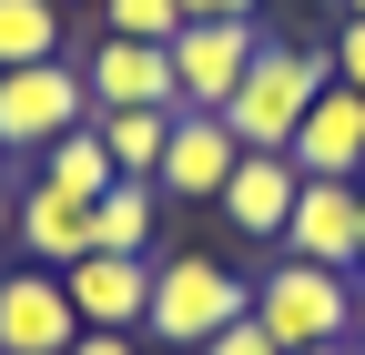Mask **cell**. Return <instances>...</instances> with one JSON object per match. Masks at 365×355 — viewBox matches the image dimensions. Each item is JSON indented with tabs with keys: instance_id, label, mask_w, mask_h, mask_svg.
Listing matches in <instances>:
<instances>
[{
	"instance_id": "cell-28",
	"label": "cell",
	"mask_w": 365,
	"mask_h": 355,
	"mask_svg": "<svg viewBox=\"0 0 365 355\" xmlns=\"http://www.w3.org/2000/svg\"><path fill=\"white\" fill-rule=\"evenodd\" d=\"M355 345H365V315H355Z\"/></svg>"
},
{
	"instance_id": "cell-7",
	"label": "cell",
	"mask_w": 365,
	"mask_h": 355,
	"mask_svg": "<svg viewBox=\"0 0 365 355\" xmlns=\"http://www.w3.org/2000/svg\"><path fill=\"white\" fill-rule=\"evenodd\" d=\"M81 92L91 112H173V51L163 41H81Z\"/></svg>"
},
{
	"instance_id": "cell-15",
	"label": "cell",
	"mask_w": 365,
	"mask_h": 355,
	"mask_svg": "<svg viewBox=\"0 0 365 355\" xmlns=\"http://www.w3.org/2000/svg\"><path fill=\"white\" fill-rule=\"evenodd\" d=\"M91 132H102L112 173L153 183V173H163V143H173V112H91Z\"/></svg>"
},
{
	"instance_id": "cell-29",
	"label": "cell",
	"mask_w": 365,
	"mask_h": 355,
	"mask_svg": "<svg viewBox=\"0 0 365 355\" xmlns=\"http://www.w3.org/2000/svg\"><path fill=\"white\" fill-rule=\"evenodd\" d=\"M0 163H11V153H0Z\"/></svg>"
},
{
	"instance_id": "cell-8",
	"label": "cell",
	"mask_w": 365,
	"mask_h": 355,
	"mask_svg": "<svg viewBox=\"0 0 365 355\" xmlns=\"http://www.w3.org/2000/svg\"><path fill=\"white\" fill-rule=\"evenodd\" d=\"M61 294H71V315L91 335H143V315H153V254H81L61 274Z\"/></svg>"
},
{
	"instance_id": "cell-10",
	"label": "cell",
	"mask_w": 365,
	"mask_h": 355,
	"mask_svg": "<svg viewBox=\"0 0 365 355\" xmlns=\"http://www.w3.org/2000/svg\"><path fill=\"white\" fill-rule=\"evenodd\" d=\"M81 315L51 264H31V274H0V355H71Z\"/></svg>"
},
{
	"instance_id": "cell-18",
	"label": "cell",
	"mask_w": 365,
	"mask_h": 355,
	"mask_svg": "<svg viewBox=\"0 0 365 355\" xmlns=\"http://www.w3.org/2000/svg\"><path fill=\"white\" fill-rule=\"evenodd\" d=\"M102 31L112 41H173L182 31V0H102Z\"/></svg>"
},
{
	"instance_id": "cell-25",
	"label": "cell",
	"mask_w": 365,
	"mask_h": 355,
	"mask_svg": "<svg viewBox=\"0 0 365 355\" xmlns=\"http://www.w3.org/2000/svg\"><path fill=\"white\" fill-rule=\"evenodd\" d=\"M61 11H102V0H61Z\"/></svg>"
},
{
	"instance_id": "cell-13",
	"label": "cell",
	"mask_w": 365,
	"mask_h": 355,
	"mask_svg": "<svg viewBox=\"0 0 365 355\" xmlns=\"http://www.w3.org/2000/svg\"><path fill=\"white\" fill-rule=\"evenodd\" d=\"M294 193H304L294 153H244V163H234V183H223V224H234V234H254V244H284Z\"/></svg>"
},
{
	"instance_id": "cell-1",
	"label": "cell",
	"mask_w": 365,
	"mask_h": 355,
	"mask_svg": "<svg viewBox=\"0 0 365 355\" xmlns=\"http://www.w3.org/2000/svg\"><path fill=\"white\" fill-rule=\"evenodd\" d=\"M335 81L325 51H304V41H264L254 71L234 81V102H223V132H234L244 153H294V132L314 112V92Z\"/></svg>"
},
{
	"instance_id": "cell-23",
	"label": "cell",
	"mask_w": 365,
	"mask_h": 355,
	"mask_svg": "<svg viewBox=\"0 0 365 355\" xmlns=\"http://www.w3.org/2000/svg\"><path fill=\"white\" fill-rule=\"evenodd\" d=\"M11 213H21V193H11V183H0V244H11Z\"/></svg>"
},
{
	"instance_id": "cell-4",
	"label": "cell",
	"mask_w": 365,
	"mask_h": 355,
	"mask_svg": "<svg viewBox=\"0 0 365 355\" xmlns=\"http://www.w3.org/2000/svg\"><path fill=\"white\" fill-rule=\"evenodd\" d=\"M81 122H91L81 61H21V71H0V153H51Z\"/></svg>"
},
{
	"instance_id": "cell-2",
	"label": "cell",
	"mask_w": 365,
	"mask_h": 355,
	"mask_svg": "<svg viewBox=\"0 0 365 355\" xmlns=\"http://www.w3.org/2000/svg\"><path fill=\"white\" fill-rule=\"evenodd\" d=\"M365 315V284L335 274V264H294V254H274V274L254 284V325L284 345V355H314V345H345Z\"/></svg>"
},
{
	"instance_id": "cell-17",
	"label": "cell",
	"mask_w": 365,
	"mask_h": 355,
	"mask_svg": "<svg viewBox=\"0 0 365 355\" xmlns=\"http://www.w3.org/2000/svg\"><path fill=\"white\" fill-rule=\"evenodd\" d=\"M41 183H61V193H81V203H102L122 173H112V153H102V132L81 122V132H61V143L41 153Z\"/></svg>"
},
{
	"instance_id": "cell-20",
	"label": "cell",
	"mask_w": 365,
	"mask_h": 355,
	"mask_svg": "<svg viewBox=\"0 0 365 355\" xmlns=\"http://www.w3.org/2000/svg\"><path fill=\"white\" fill-rule=\"evenodd\" d=\"M203 355H284V345H274V335H264V325H254V315H244V325H223V335H213V345H203Z\"/></svg>"
},
{
	"instance_id": "cell-24",
	"label": "cell",
	"mask_w": 365,
	"mask_h": 355,
	"mask_svg": "<svg viewBox=\"0 0 365 355\" xmlns=\"http://www.w3.org/2000/svg\"><path fill=\"white\" fill-rule=\"evenodd\" d=\"M314 355H365V345H355V335H345V345H314Z\"/></svg>"
},
{
	"instance_id": "cell-5",
	"label": "cell",
	"mask_w": 365,
	"mask_h": 355,
	"mask_svg": "<svg viewBox=\"0 0 365 355\" xmlns=\"http://www.w3.org/2000/svg\"><path fill=\"white\" fill-rule=\"evenodd\" d=\"M163 51H173V112H223L264 51V21H182Z\"/></svg>"
},
{
	"instance_id": "cell-21",
	"label": "cell",
	"mask_w": 365,
	"mask_h": 355,
	"mask_svg": "<svg viewBox=\"0 0 365 355\" xmlns=\"http://www.w3.org/2000/svg\"><path fill=\"white\" fill-rule=\"evenodd\" d=\"M182 21H264V0H182Z\"/></svg>"
},
{
	"instance_id": "cell-6",
	"label": "cell",
	"mask_w": 365,
	"mask_h": 355,
	"mask_svg": "<svg viewBox=\"0 0 365 355\" xmlns=\"http://www.w3.org/2000/svg\"><path fill=\"white\" fill-rule=\"evenodd\" d=\"M284 254H294V264H335V274H355V254H365V183L304 173V193H294V213H284Z\"/></svg>"
},
{
	"instance_id": "cell-26",
	"label": "cell",
	"mask_w": 365,
	"mask_h": 355,
	"mask_svg": "<svg viewBox=\"0 0 365 355\" xmlns=\"http://www.w3.org/2000/svg\"><path fill=\"white\" fill-rule=\"evenodd\" d=\"M345 21H365V0H345Z\"/></svg>"
},
{
	"instance_id": "cell-27",
	"label": "cell",
	"mask_w": 365,
	"mask_h": 355,
	"mask_svg": "<svg viewBox=\"0 0 365 355\" xmlns=\"http://www.w3.org/2000/svg\"><path fill=\"white\" fill-rule=\"evenodd\" d=\"M355 284H365V254H355Z\"/></svg>"
},
{
	"instance_id": "cell-19",
	"label": "cell",
	"mask_w": 365,
	"mask_h": 355,
	"mask_svg": "<svg viewBox=\"0 0 365 355\" xmlns=\"http://www.w3.org/2000/svg\"><path fill=\"white\" fill-rule=\"evenodd\" d=\"M325 61H335L345 92H365V21H345V31H335V51H325Z\"/></svg>"
},
{
	"instance_id": "cell-12",
	"label": "cell",
	"mask_w": 365,
	"mask_h": 355,
	"mask_svg": "<svg viewBox=\"0 0 365 355\" xmlns=\"http://www.w3.org/2000/svg\"><path fill=\"white\" fill-rule=\"evenodd\" d=\"M11 234H21V254H31V264H51V274H71V264L91 254V203L31 173V183H21V213H11Z\"/></svg>"
},
{
	"instance_id": "cell-3",
	"label": "cell",
	"mask_w": 365,
	"mask_h": 355,
	"mask_svg": "<svg viewBox=\"0 0 365 355\" xmlns=\"http://www.w3.org/2000/svg\"><path fill=\"white\" fill-rule=\"evenodd\" d=\"M244 315H254V284L223 254H163L153 264V315H143L153 345H193L203 355L223 325H244Z\"/></svg>"
},
{
	"instance_id": "cell-16",
	"label": "cell",
	"mask_w": 365,
	"mask_h": 355,
	"mask_svg": "<svg viewBox=\"0 0 365 355\" xmlns=\"http://www.w3.org/2000/svg\"><path fill=\"white\" fill-rule=\"evenodd\" d=\"M61 0H0V71H21V61H61L71 41H61Z\"/></svg>"
},
{
	"instance_id": "cell-14",
	"label": "cell",
	"mask_w": 365,
	"mask_h": 355,
	"mask_svg": "<svg viewBox=\"0 0 365 355\" xmlns=\"http://www.w3.org/2000/svg\"><path fill=\"white\" fill-rule=\"evenodd\" d=\"M153 224H163V183H122L91 203V254H153Z\"/></svg>"
},
{
	"instance_id": "cell-22",
	"label": "cell",
	"mask_w": 365,
	"mask_h": 355,
	"mask_svg": "<svg viewBox=\"0 0 365 355\" xmlns=\"http://www.w3.org/2000/svg\"><path fill=\"white\" fill-rule=\"evenodd\" d=\"M71 355H143V335H91V325H81V335H71Z\"/></svg>"
},
{
	"instance_id": "cell-9",
	"label": "cell",
	"mask_w": 365,
	"mask_h": 355,
	"mask_svg": "<svg viewBox=\"0 0 365 355\" xmlns=\"http://www.w3.org/2000/svg\"><path fill=\"white\" fill-rule=\"evenodd\" d=\"M244 143L223 132V112H173V143H163V203H223V183H234Z\"/></svg>"
},
{
	"instance_id": "cell-11",
	"label": "cell",
	"mask_w": 365,
	"mask_h": 355,
	"mask_svg": "<svg viewBox=\"0 0 365 355\" xmlns=\"http://www.w3.org/2000/svg\"><path fill=\"white\" fill-rule=\"evenodd\" d=\"M294 173H335V183H365V92H345V81H325L294 132Z\"/></svg>"
}]
</instances>
